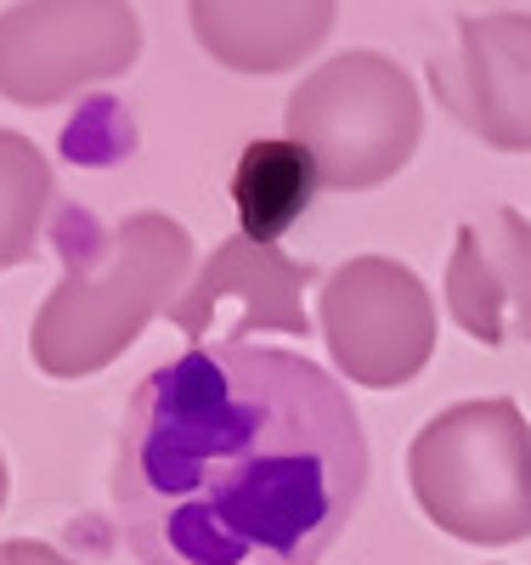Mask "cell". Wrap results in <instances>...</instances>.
I'll list each match as a JSON object with an SVG mask.
<instances>
[{"instance_id":"obj_6","label":"cell","mask_w":531,"mask_h":565,"mask_svg":"<svg viewBox=\"0 0 531 565\" xmlns=\"http://www.w3.org/2000/svg\"><path fill=\"white\" fill-rule=\"evenodd\" d=\"M322 340L333 367L362 391H402L436 356V300L391 255H351L322 282Z\"/></svg>"},{"instance_id":"obj_1","label":"cell","mask_w":531,"mask_h":565,"mask_svg":"<svg viewBox=\"0 0 531 565\" xmlns=\"http://www.w3.org/2000/svg\"><path fill=\"white\" fill-rule=\"evenodd\" d=\"M362 487V418L295 351L199 345L130 391L114 509L141 565H317Z\"/></svg>"},{"instance_id":"obj_8","label":"cell","mask_w":531,"mask_h":565,"mask_svg":"<svg viewBox=\"0 0 531 565\" xmlns=\"http://www.w3.org/2000/svg\"><path fill=\"white\" fill-rule=\"evenodd\" d=\"M447 114L498 153H531V12L458 18V57L429 63Z\"/></svg>"},{"instance_id":"obj_12","label":"cell","mask_w":531,"mask_h":565,"mask_svg":"<svg viewBox=\"0 0 531 565\" xmlns=\"http://www.w3.org/2000/svg\"><path fill=\"white\" fill-rule=\"evenodd\" d=\"M45 221H52V159L23 130H0V271L40 255Z\"/></svg>"},{"instance_id":"obj_3","label":"cell","mask_w":531,"mask_h":565,"mask_svg":"<svg viewBox=\"0 0 531 565\" xmlns=\"http://www.w3.org/2000/svg\"><path fill=\"white\" fill-rule=\"evenodd\" d=\"M407 487L424 521L475 543L509 548L531 537V424L509 396L442 407L407 447Z\"/></svg>"},{"instance_id":"obj_10","label":"cell","mask_w":531,"mask_h":565,"mask_svg":"<svg viewBox=\"0 0 531 565\" xmlns=\"http://www.w3.org/2000/svg\"><path fill=\"white\" fill-rule=\"evenodd\" d=\"M340 0H187L199 45L232 74H288L317 57Z\"/></svg>"},{"instance_id":"obj_9","label":"cell","mask_w":531,"mask_h":565,"mask_svg":"<svg viewBox=\"0 0 531 565\" xmlns=\"http://www.w3.org/2000/svg\"><path fill=\"white\" fill-rule=\"evenodd\" d=\"M447 311L475 345H531V221L509 204L458 226L447 255Z\"/></svg>"},{"instance_id":"obj_11","label":"cell","mask_w":531,"mask_h":565,"mask_svg":"<svg viewBox=\"0 0 531 565\" xmlns=\"http://www.w3.org/2000/svg\"><path fill=\"white\" fill-rule=\"evenodd\" d=\"M317 164L300 141L288 136H261L249 141L232 164V210H237V232L249 244H277L295 226L311 199H317Z\"/></svg>"},{"instance_id":"obj_14","label":"cell","mask_w":531,"mask_h":565,"mask_svg":"<svg viewBox=\"0 0 531 565\" xmlns=\"http://www.w3.org/2000/svg\"><path fill=\"white\" fill-rule=\"evenodd\" d=\"M7 492H12V476H7V452H0V509H7Z\"/></svg>"},{"instance_id":"obj_7","label":"cell","mask_w":531,"mask_h":565,"mask_svg":"<svg viewBox=\"0 0 531 565\" xmlns=\"http://www.w3.org/2000/svg\"><path fill=\"white\" fill-rule=\"evenodd\" d=\"M311 277L317 271L306 260L283 255L277 244H249L244 232H232L192 271L187 295L170 306V322L181 328V340H192V351L215 340V322L226 306H237L226 345H244V340L266 334V328H277V334H311V317H306Z\"/></svg>"},{"instance_id":"obj_4","label":"cell","mask_w":531,"mask_h":565,"mask_svg":"<svg viewBox=\"0 0 531 565\" xmlns=\"http://www.w3.org/2000/svg\"><path fill=\"white\" fill-rule=\"evenodd\" d=\"M328 193H368L402 175L424 141V97L384 52H340L311 68L283 108Z\"/></svg>"},{"instance_id":"obj_13","label":"cell","mask_w":531,"mask_h":565,"mask_svg":"<svg viewBox=\"0 0 531 565\" xmlns=\"http://www.w3.org/2000/svg\"><path fill=\"white\" fill-rule=\"evenodd\" d=\"M0 565H79V559H68L63 548L40 543V537H7L0 543Z\"/></svg>"},{"instance_id":"obj_5","label":"cell","mask_w":531,"mask_h":565,"mask_svg":"<svg viewBox=\"0 0 531 565\" xmlns=\"http://www.w3.org/2000/svg\"><path fill=\"white\" fill-rule=\"evenodd\" d=\"M141 57L130 0H18L0 12V97L57 108L79 90L119 79Z\"/></svg>"},{"instance_id":"obj_2","label":"cell","mask_w":531,"mask_h":565,"mask_svg":"<svg viewBox=\"0 0 531 565\" xmlns=\"http://www.w3.org/2000/svg\"><path fill=\"white\" fill-rule=\"evenodd\" d=\"M192 232L164 210H136L114 232H63V282L29 322V362L45 380L114 367L192 282Z\"/></svg>"}]
</instances>
